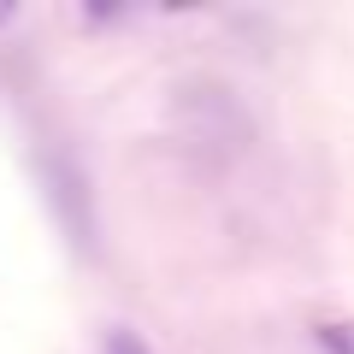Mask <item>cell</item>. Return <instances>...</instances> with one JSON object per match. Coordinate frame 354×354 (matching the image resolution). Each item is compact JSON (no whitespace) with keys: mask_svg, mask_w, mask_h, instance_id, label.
<instances>
[{"mask_svg":"<svg viewBox=\"0 0 354 354\" xmlns=\"http://www.w3.org/2000/svg\"><path fill=\"white\" fill-rule=\"evenodd\" d=\"M171 118L183 124L189 148L213 153V160H236V153L254 142L248 106H242L225 83H213V77H189V83L177 88L171 95Z\"/></svg>","mask_w":354,"mask_h":354,"instance_id":"6da1fadb","label":"cell"},{"mask_svg":"<svg viewBox=\"0 0 354 354\" xmlns=\"http://www.w3.org/2000/svg\"><path fill=\"white\" fill-rule=\"evenodd\" d=\"M41 195H48L59 230L71 236V248L95 254V201H88V177L77 171L71 153H59V148L41 153Z\"/></svg>","mask_w":354,"mask_h":354,"instance_id":"7a4b0ae2","label":"cell"},{"mask_svg":"<svg viewBox=\"0 0 354 354\" xmlns=\"http://www.w3.org/2000/svg\"><path fill=\"white\" fill-rule=\"evenodd\" d=\"M313 337H319L325 354H354V319H325Z\"/></svg>","mask_w":354,"mask_h":354,"instance_id":"3957f363","label":"cell"},{"mask_svg":"<svg viewBox=\"0 0 354 354\" xmlns=\"http://www.w3.org/2000/svg\"><path fill=\"white\" fill-rule=\"evenodd\" d=\"M106 354H153V348L136 337V330H113V337H106Z\"/></svg>","mask_w":354,"mask_h":354,"instance_id":"277c9868","label":"cell"},{"mask_svg":"<svg viewBox=\"0 0 354 354\" xmlns=\"http://www.w3.org/2000/svg\"><path fill=\"white\" fill-rule=\"evenodd\" d=\"M0 24H12V12H0Z\"/></svg>","mask_w":354,"mask_h":354,"instance_id":"5b68a950","label":"cell"}]
</instances>
